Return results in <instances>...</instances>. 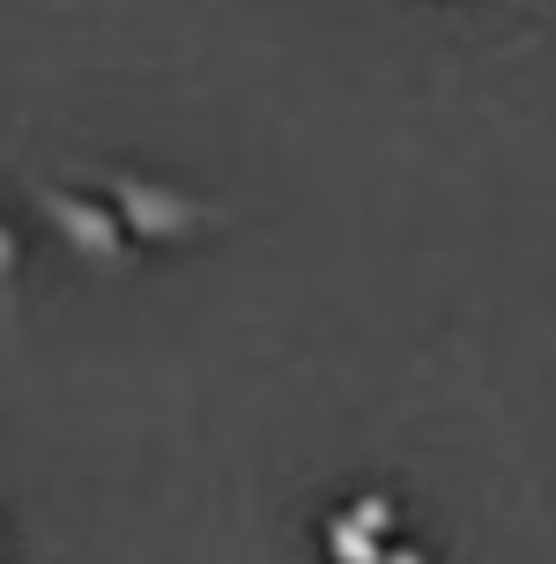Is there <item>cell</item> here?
Here are the masks:
<instances>
[{
  "label": "cell",
  "mask_w": 556,
  "mask_h": 564,
  "mask_svg": "<svg viewBox=\"0 0 556 564\" xmlns=\"http://www.w3.org/2000/svg\"><path fill=\"white\" fill-rule=\"evenodd\" d=\"M105 200L119 208L127 238H134V246H156V253H164V246H186V238H200V230L222 224L200 194H178V186H156V178H134V171L105 178Z\"/></svg>",
  "instance_id": "obj_1"
},
{
  "label": "cell",
  "mask_w": 556,
  "mask_h": 564,
  "mask_svg": "<svg viewBox=\"0 0 556 564\" xmlns=\"http://www.w3.org/2000/svg\"><path fill=\"white\" fill-rule=\"evenodd\" d=\"M37 216L59 230V246L67 253H83L89 268H127L134 260V238H127V224H119V208L97 194H75V186H37Z\"/></svg>",
  "instance_id": "obj_2"
},
{
  "label": "cell",
  "mask_w": 556,
  "mask_h": 564,
  "mask_svg": "<svg viewBox=\"0 0 556 564\" xmlns=\"http://www.w3.org/2000/svg\"><path fill=\"white\" fill-rule=\"evenodd\" d=\"M319 542H327L334 564H386V550H393V542H379L371 528H357L349 512H327V520H319Z\"/></svg>",
  "instance_id": "obj_3"
},
{
  "label": "cell",
  "mask_w": 556,
  "mask_h": 564,
  "mask_svg": "<svg viewBox=\"0 0 556 564\" xmlns=\"http://www.w3.org/2000/svg\"><path fill=\"white\" fill-rule=\"evenodd\" d=\"M341 512H349L357 528H371L379 542H393V535H401V506H393V498H379V490H363V498H349Z\"/></svg>",
  "instance_id": "obj_4"
},
{
  "label": "cell",
  "mask_w": 556,
  "mask_h": 564,
  "mask_svg": "<svg viewBox=\"0 0 556 564\" xmlns=\"http://www.w3.org/2000/svg\"><path fill=\"white\" fill-rule=\"evenodd\" d=\"M15 268H23V260H15V230L0 224V327L15 319Z\"/></svg>",
  "instance_id": "obj_5"
},
{
  "label": "cell",
  "mask_w": 556,
  "mask_h": 564,
  "mask_svg": "<svg viewBox=\"0 0 556 564\" xmlns=\"http://www.w3.org/2000/svg\"><path fill=\"white\" fill-rule=\"evenodd\" d=\"M386 564H430V557H423V550H408V542H393V550H386Z\"/></svg>",
  "instance_id": "obj_6"
}]
</instances>
